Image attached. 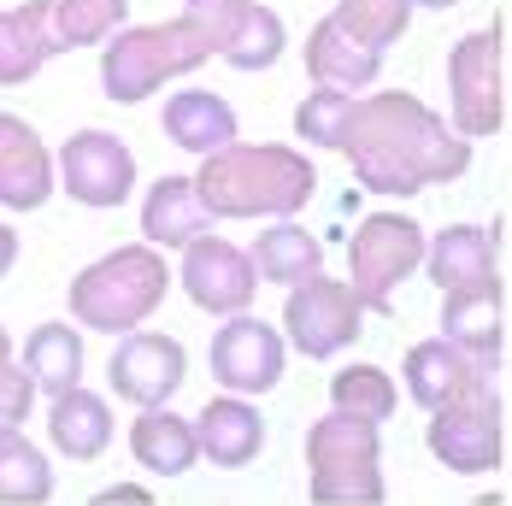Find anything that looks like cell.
Returning <instances> with one entry per match:
<instances>
[{"mask_svg":"<svg viewBox=\"0 0 512 506\" xmlns=\"http://www.w3.org/2000/svg\"><path fill=\"white\" fill-rule=\"evenodd\" d=\"M336 153L348 159L359 189L389 195V201L424 195V189L454 183V177L471 171V142L454 136L442 124V112H430L407 89H383V95L354 101Z\"/></svg>","mask_w":512,"mask_h":506,"instance_id":"6da1fadb","label":"cell"},{"mask_svg":"<svg viewBox=\"0 0 512 506\" xmlns=\"http://www.w3.org/2000/svg\"><path fill=\"white\" fill-rule=\"evenodd\" d=\"M224 53V0H189L177 18L118 30L101 53V89L112 106H142L159 83L201 71Z\"/></svg>","mask_w":512,"mask_h":506,"instance_id":"7a4b0ae2","label":"cell"},{"mask_svg":"<svg viewBox=\"0 0 512 506\" xmlns=\"http://www.w3.org/2000/svg\"><path fill=\"white\" fill-rule=\"evenodd\" d=\"M212 218H295L318 189V165L283 142H236L189 177Z\"/></svg>","mask_w":512,"mask_h":506,"instance_id":"3957f363","label":"cell"},{"mask_svg":"<svg viewBox=\"0 0 512 506\" xmlns=\"http://www.w3.org/2000/svg\"><path fill=\"white\" fill-rule=\"evenodd\" d=\"M171 289V265L165 253H154L148 242H130V248H112L106 259L83 265L71 277V318L83 330H101V336H130L148 324V312H159Z\"/></svg>","mask_w":512,"mask_h":506,"instance_id":"277c9868","label":"cell"},{"mask_svg":"<svg viewBox=\"0 0 512 506\" xmlns=\"http://www.w3.org/2000/svg\"><path fill=\"white\" fill-rule=\"evenodd\" d=\"M312 506H383V436L377 424L330 412L307 430Z\"/></svg>","mask_w":512,"mask_h":506,"instance_id":"5b68a950","label":"cell"},{"mask_svg":"<svg viewBox=\"0 0 512 506\" xmlns=\"http://www.w3.org/2000/svg\"><path fill=\"white\" fill-rule=\"evenodd\" d=\"M448 95H454V136H501L507 130V12L489 30H471L448 53Z\"/></svg>","mask_w":512,"mask_h":506,"instance_id":"8992f818","label":"cell"},{"mask_svg":"<svg viewBox=\"0 0 512 506\" xmlns=\"http://www.w3.org/2000/svg\"><path fill=\"white\" fill-rule=\"evenodd\" d=\"M424 265V230L401 212H371L348 236V289L365 312H389L395 289Z\"/></svg>","mask_w":512,"mask_h":506,"instance_id":"52a82bcc","label":"cell"},{"mask_svg":"<svg viewBox=\"0 0 512 506\" xmlns=\"http://www.w3.org/2000/svg\"><path fill=\"white\" fill-rule=\"evenodd\" d=\"M359 312L365 306L354 301V289L342 283V277H307V283H295L289 289V301H283V348H301V359H330L342 354V348H354L359 342Z\"/></svg>","mask_w":512,"mask_h":506,"instance_id":"ba28073f","label":"cell"},{"mask_svg":"<svg viewBox=\"0 0 512 506\" xmlns=\"http://www.w3.org/2000/svg\"><path fill=\"white\" fill-rule=\"evenodd\" d=\"M424 442H430V454L442 459L448 471H465V477H477V471H501V459H507L501 395L483 383V389H471L465 401L442 406V412H430V430H424Z\"/></svg>","mask_w":512,"mask_h":506,"instance_id":"9c48e42d","label":"cell"},{"mask_svg":"<svg viewBox=\"0 0 512 506\" xmlns=\"http://www.w3.org/2000/svg\"><path fill=\"white\" fill-rule=\"evenodd\" d=\"M53 183H65V195L77 206L112 212L136 189V153L106 130H77V136H65V148L53 159Z\"/></svg>","mask_w":512,"mask_h":506,"instance_id":"30bf717a","label":"cell"},{"mask_svg":"<svg viewBox=\"0 0 512 506\" xmlns=\"http://www.w3.org/2000/svg\"><path fill=\"white\" fill-rule=\"evenodd\" d=\"M424 271L442 289V301H507V283L495 271V236L477 224H448L424 242Z\"/></svg>","mask_w":512,"mask_h":506,"instance_id":"8fae6325","label":"cell"},{"mask_svg":"<svg viewBox=\"0 0 512 506\" xmlns=\"http://www.w3.org/2000/svg\"><path fill=\"white\" fill-rule=\"evenodd\" d=\"M106 377H112V395H118V401L154 412V406H165L177 389H183V377H189V354H183L177 336L130 330V336L118 342V354L106 359Z\"/></svg>","mask_w":512,"mask_h":506,"instance_id":"7c38bea8","label":"cell"},{"mask_svg":"<svg viewBox=\"0 0 512 506\" xmlns=\"http://www.w3.org/2000/svg\"><path fill=\"white\" fill-rule=\"evenodd\" d=\"M177 277H183V295L201 306V312H230V318H242L259 295L248 248H236V242H224V236L189 242L183 259H177Z\"/></svg>","mask_w":512,"mask_h":506,"instance_id":"4fadbf2b","label":"cell"},{"mask_svg":"<svg viewBox=\"0 0 512 506\" xmlns=\"http://www.w3.org/2000/svg\"><path fill=\"white\" fill-rule=\"evenodd\" d=\"M283 336L265 324V318H230L218 336H212V377L230 389V395H265V389H277L283 383Z\"/></svg>","mask_w":512,"mask_h":506,"instance_id":"5bb4252c","label":"cell"},{"mask_svg":"<svg viewBox=\"0 0 512 506\" xmlns=\"http://www.w3.org/2000/svg\"><path fill=\"white\" fill-rule=\"evenodd\" d=\"M53 201V153L36 136L30 118L0 112V206L6 212H36Z\"/></svg>","mask_w":512,"mask_h":506,"instance_id":"9a60e30c","label":"cell"},{"mask_svg":"<svg viewBox=\"0 0 512 506\" xmlns=\"http://www.w3.org/2000/svg\"><path fill=\"white\" fill-rule=\"evenodd\" d=\"M195 448H201V459L224 465V471H242V465L259 459V448H265V418H259V406L242 401V395L206 401L201 418H195Z\"/></svg>","mask_w":512,"mask_h":506,"instance_id":"2e32d148","label":"cell"},{"mask_svg":"<svg viewBox=\"0 0 512 506\" xmlns=\"http://www.w3.org/2000/svg\"><path fill=\"white\" fill-rule=\"evenodd\" d=\"M301 53H307V77L318 89H336V95H354V101H359V89H371V83L383 77V53L359 48L354 36L336 30L330 18L312 24V36H307Z\"/></svg>","mask_w":512,"mask_h":506,"instance_id":"e0dca14e","label":"cell"},{"mask_svg":"<svg viewBox=\"0 0 512 506\" xmlns=\"http://www.w3.org/2000/svg\"><path fill=\"white\" fill-rule=\"evenodd\" d=\"M165 136L183 153L212 159V153H224V148L242 142V124H236V106L224 101V95H212V89H183V95L165 101Z\"/></svg>","mask_w":512,"mask_h":506,"instance_id":"ac0fdd59","label":"cell"},{"mask_svg":"<svg viewBox=\"0 0 512 506\" xmlns=\"http://www.w3.org/2000/svg\"><path fill=\"white\" fill-rule=\"evenodd\" d=\"M212 212L201 206L195 195V183L189 177H159L154 189H148V201H142V236H148V248L165 253V248H189V242H201L212 236Z\"/></svg>","mask_w":512,"mask_h":506,"instance_id":"d6986e66","label":"cell"},{"mask_svg":"<svg viewBox=\"0 0 512 506\" xmlns=\"http://www.w3.org/2000/svg\"><path fill=\"white\" fill-rule=\"evenodd\" d=\"M483 383H489V377H483L454 342H442V336L418 342V348L407 354V395L424 406V412H442V406L465 401V395L483 389Z\"/></svg>","mask_w":512,"mask_h":506,"instance_id":"ffe728a7","label":"cell"},{"mask_svg":"<svg viewBox=\"0 0 512 506\" xmlns=\"http://www.w3.org/2000/svg\"><path fill=\"white\" fill-rule=\"evenodd\" d=\"M289 48V30H283V18L271 12V6H259V0H224V65H236V71H271L277 59Z\"/></svg>","mask_w":512,"mask_h":506,"instance_id":"44dd1931","label":"cell"},{"mask_svg":"<svg viewBox=\"0 0 512 506\" xmlns=\"http://www.w3.org/2000/svg\"><path fill=\"white\" fill-rule=\"evenodd\" d=\"M53 59L48 42V0H24L0 12V89L30 83L42 65Z\"/></svg>","mask_w":512,"mask_h":506,"instance_id":"7402d4cb","label":"cell"},{"mask_svg":"<svg viewBox=\"0 0 512 506\" xmlns=\"http://www.w3.org/2000/svg\"><path fill=\"white\" fill-rule=\"evenodd\" d=\"M248 265H254L259 283H283V289H295V283H307L324 271V242L301 230V224H271V230H259L254 236V253H248Z\"/></svg>","mask_w":512,"mask_h":506,"instance_id":"603a6c76","label":"cell"},{"mask_svg":"<svg viewBox=\"0 0 512 506\" xmlns=\"http://www.w3.org/2000/svg\"><path fill=\"white\" fill-rule=\"evenodd\" d=\"M130 454H136L142 471H154V477H183V471H195V459H201L195 424H183L177 412L154 406V412H142V418L130 424Z\"/></svg>","mask_w":512,"mask_h":506,"instance_id":"cb8c5ba5","label":"cell"},{"mask_svg":"<svg viewBox=\"0 0 512 506\" xmlns=\"http://www.w3.org/2000/svg\"><path fill=\"white\" fill-rule=\"evenodd\" d=\"M48 436L59 454L71 459H101L112 442V406L89 389H71V395H53L48 406Z\"/></svg>","mask_w":512,"mask_h":506,"instance_id":"d4e9b609","label":"cell"},{"mask_svg":"<svg viewBox=\"0 0 512 506\" xmlns=\"http://www.w3.org/2000/svg\"><path fill=\"white\" fill-rule=\"evenodd\" d=\"M24 377H30V389H48V395L83 389V336L71 324L30 330V342H24Z\"/></svg>","mask_w":512,"mask_h":506,"instance_id":"484cf974","label":"cell"},{"mask_svg":"<svg viewBox=\"0 0 512 506\" xmlns=\"http://www.w3.org/2000/svg\"><path fill=\"white\" fill-rule=\"evenodd\" d=\"M130 24L124 0H48V42L53 53L65 48H101Z\"/></svg>","mask_w":512,"mask_h":506,"instance_id":"4316f807","label":"cell"},{"mask_svg":"<svg viewBox=\"0 0 512 506\" xmlns=\"http://www.w3.org/2000/svg\"><path fill=\"white\" fill-rule=\"evenodd\" d=\"M48 501H53L48 454L24 430L0 424V506H48Z\"/></svg>","mask_w":512,"mask_h":506,"instance_id":"83f0119b","label":"cell"},{"mask_svg":"<svg viewBox=\"0 0 512 506\" xmlns=\"http://www.w3.org/2000/svg\"><path fill=\"white\" fill-rule=\"evenodd\" d=\"M330 24H336V30H348L359 48L389 53L395 42H401V36H407L412 0H336Z\"/></svg>","mask_w":512,"mask_h":506,"instance_id":"f1b7e54d","label":"cell"},{"mask_svg":"<svg viewBox=\"0 0 512 506\" xmlns=\"http://www.w3.org/2000/svg\"><path fill=\"white\" fill-rule=\"evenodd\" d=\"M330 406L348 418H365V424H383V418H395V377L383 365H348L330 377Z\"/></svg>","mask_w":512,"mask_h":506,"instance_id":"f546056e","label":"cell"},{"mask_svg":"<svg viewBox=\"0 0 512 506\" xmlns=\"http://www.w3.org/2000/svg\"><path fill=\"white\" fill-rule=\"evenodd\" d=\"M348 112H354V95H336V89H312L307 101L295 106V136L312 142V148H342V130H348Z\"/></svg>","mask_w":512,"mask_h":506,"instance_id":"4dcf8cb0","label":"cell"},{"mask_svg":"<svg viewBox=\"0 0 512 506\" xmlns=\"http://www.w3.org/2000/svg\"><path fill=\"white\" fill-rule=\"evenodd\" d=\"M30 412H36V389H30V377H24V365L12 359L6 330H0V424L24 430V418H30Z\"/></svg>","mask_w":512,"mask_h":506,"instance_id":"1f68e13d","label":"cell"},{"mask_svg":"<svg viewBox=\"0 0 512 506\" xmlns=\"http://www.w3.org/2000/svg\"><path fill=\"white\" fill-rule=\"evenodd\" d=\"M95 506H148V495H142V489H124V483H112V489L95 495Z\"/></svg>","mask_w":512,"mask_h":506,"instance_id":"d6a6232c","label":"cell"},{"mask_svg":"<svg viewBox=\"0 0 512 506\" xmlns=\"http://www.w3.org/2000/svg\"><path fill=\"white\" fill-rule=\"evenodd\" d=\"M12 265H18V230H12V224L0 218V277H6Z\"/></svg>","mask_w":512,"mask_h":506,"instance_id":"836d02e7","label":"cell"},{"mask_svg":"<svg viewBox=\"0 0 512 506\" xmlns=\"http://www.w3.org/2000/svg\"><path fill=\"white\" fill-rule=\"evenodd\" d=\"M412 6H430V12H448V6H460V0H412Z\"/></svg>","mask_w":512,"mask_h":506,"instance_id":"e575fe53","label":"cell"}]
</instances>
